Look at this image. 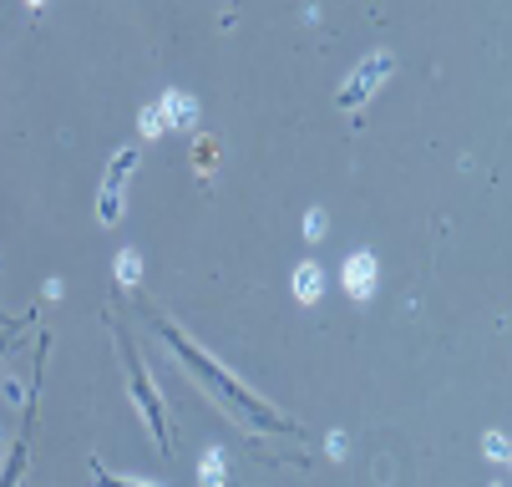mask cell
<instances>
[{
  "mask_svg": "<svg viewBox=\"0 0 512 487\" xmlns=\"http://www.w3.org/2000/svg\"><path fill=\"white\" fill-rule=\"evenodd\" d=\"M26 452H31L26 442H21V447L11 452V462H6V472H0V487H21V477H26Z\"/></svg>",
  "mask_w": 512,
  "mask_h": 487,
  "instance_id": "obj_10",
  "label": "cell"
},
{
  "mask_svg": "<svg viewBox=\"0 0 512 487\" xmlns=\"http://www.w3.org/2000/svg\"><path fill=\"white\" fill-rule=\"evenodd\" d=\"M137 132H142V137H163V132H168V127H163V112H158V102L137 112Z\"/></svg>",
  "mask_w": 512,
  "mask_h": 487,
  "instance_id": "obj_12",
  "label": "cell"
},
{
  "mask_svg": "<svg viewBox=\"0 0 512 487\" xmlns=\"http://www.w3.org/2000/svg\"><path fill=\"white\" fill-rule=\"evenodd\" d=\"M229 482V452L224 447H208L198 457V487H224Z\"/></svg>",
  "mask_w": 512,
  "mask_h": 487,
  "instance_id": "obj_8",
  "label": "cell"
},
{
  "mask_svg": "<svg viewBox=\"0 0 512 487\" xmlns=\"http://www.w3.org/2000/svg\"><path fill=\"white\" fill-rule=\"evenodd\" d=\"M325 452H330L335 462H345V457H350V437H345V432H330V437H325Z\"/></svg>",
  "mask_w": 512,
  "mask_h": 487,
  "instance_id": "obj_15",
  "label": "cell"
},
{
  "mask_svg": "<svg viewBox=\"0 0 512 487\" xmlns=\"http://www.w3.org/2000/svg\"><path fill=\"white\" fill-rule=\"evenodd\" d=\"M163 340L173 345V356H178V361H183V366H188V371H193V376H198V381H203V386H208V391H213L218 401H224L229 411L239 406V411L249 416L254 427L295 432V422H284V416H279V411H274V406H269L264 396H254V391H249L244 381H234V376H229L224 366H218V361H213V356L203 351V345H193V340H188V335H183L178 325H163Z\"/></svg>",
  "mask_w": 512,
  "mask_h": 487,
  "instance_id": "obj_1",
  "label": "cell"
},
{
  "mask_svg": "<svg viewBox=\"0 0 512 487\" xmlns=\"http://www.w3.org/2000/svg\"><path fill=\"white\" fill-rule=\"evenodd\" d=\"M492 487H502V482H492Z\"/></svg>",
  "mask_w": 512,
  "mask_h": 487,
  "instance_id": "obj_17",
  "label": "cell"
},
{
  "mask_svg": "<svg viewBox=\"0 0 512 487\" xmlns=\"http://www.w3.org/2000/svg\"><path fill=\"white\" fill-rule=\"evenodd\" d=\"M300 229H305V239H310V244H320V239L330 234V219H325V208H310Z\"/></svg>",
  "mask_w": 512,
  "mask_h": 487,
  "instance_id": "obj_13",
  "label": "cell"
},
{
  "mask_svg": "<svg viewBox=\"0 0 512 487\" xmlns=\"http://www.w3.org/2000/svg\"><path fill=\"white\" fill-rule=\"evenodd\" d=\"M158 112H163V127H168V132H198V102H193L188 92L168 87V92L158 97Z\"/></svg>",
  "mask_w": 512,
  "mask_h": 487,
  "instance_id": "obj_6",
  "label": "cell"
},
{
  "mask_svg": "<svg viewBox=\"0 0 512 487\" xmlns=\"http://www.w3.org/2000/svg\"><path fill=\"white\" fill-rule=\"evenodd\" d=\"M391 72H396V56H391V51H371V56H365V61L355 66V72L345 77V87H340V97H335V102H340L345 112H350V107H365V102H371V97L381 92V82H386Z\"/></svg>",
  "mask_w": 512,
  "mask_h": 487,
  "instance_id": "obj_4",
  "label": "cell"
},
{
  "mask_svg": "<svg viewBox=\"0 0 512 487\" xmlns=\"http://www.w3.org/2000/svg\"><path fill=\"white\" fill-rule=\"evenodd\" d=\"M112 280H117L122 290H137V285H142V249H122V254H117Z\"/></svg>",
  "mask_w": 512,
  "mask_h": 487,
  "instance_id": "obj_9",
  "label": "cell"
},
{
  "mask_svg": "<svg viewBox=\"0 0 512 487\" xmlns=\"http://www.w3.org/2000/svg\"><path fill=\"white\" fill-rule=\"evenodd\" d=\"M132 173H137V148H117V153H112V163H107V178H102V188H97V224H107V229H112V224L122 219Z\"/></svg>",
  "mask_w": 512,
  "mask_h": 487,
  "instance_id": "obj_3",
  "label": "cell"
},
{
  "mask_svg": "<svg viewBox=\"0 0 512 487\" xmlns=\"http://www.w3.org/2000/svg\"><path fill=\"white\" fill-rule=\"evenodd\" d=\"M340 285H345L350 300L365 305V300L376 295V285H381V259H376L371 249H350L345 264H340Z\"/></svg>",
  "mask_w": 512,
  "mask_h": 487,
  "instance_id": "obj_5",
  "label": "cell"
},
{
  "mask_svg": "<svg viewBox=\"0 0 512 487\" xmlns=\"http://www.w3.org/2000/svg\"><path fill=\"white\" fill-rule=\"evenodd\" d=\"M117 351H122V361H127V391H132L137 416L148 422V432H153L158 452H168V416H163V396H158V386H153L148 366L137 361V351H132V340H127V335H117Z\"/></svg>",
  "mask_w": 512,
  "mask_h": 487,
  "instance_id": "obj_2",
  "label": "cell"
},
{
  "mask_svg": "<svg viewBox=\"0 0 512 487\" xmlns=\"http://www.w3.org/2000/svg\"><path fill=\"white\" fill-rule=\"evenodd\" d=\"M482 447H487V457H492V462H507V457H512V452H507V432H487V437H482Z\"/></svg>",
  "mask_w": 512,
  "mask_h": 487,
  "instance_id": "obj_14",
  "label": "cell"
},
{
  "mask_svg": "<svg viewBox=\"0 0 512 487\" xmlns=\"http://www.w3.org/2000/svg\"><path fill=\"white\" fill-rule=\"evenodd\" d=\"M289 290H295L300 305H320V295H325V269H320L315 259H300L295 274H289Z\"/></svg>",
  "mask_w": 512,
  "mask_h": 487,
  "instance_id": "obj_7",
  "label": "cell"
},
{
  "mask_svg": "<svg viewBox=\"0 0 512 487\" xmlns=\"http://www.w3.org/2000/svg\"><path fill=\"white\" fill-rule=\"evenodd\" d=\"M92 482H97V487H153V482H137V477H122V472H107L102 462H92Z\"/></svg>",
  "mask_w": 512,
  "mask_h": 487,
  "instance_id": "obj_11",
  "label": "cell"
},
{
  "mask_svg": "<svg viewBox=\"0 0 512 487\" xmlns=\"http://www.w3.org/2000/svg\"><path fill=\"white\" fill-rule=\"evenodd\" d=\"M66 295V285H61V274H51V280H46V300H61Z\"/></svg>",
  "mask_w": 512,
  "mask_h": 487,
  "instance_id": "obj_16",
  "label": "cell"
}]
</instances>
